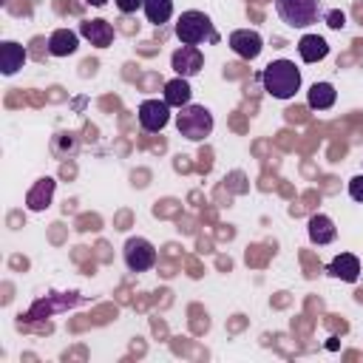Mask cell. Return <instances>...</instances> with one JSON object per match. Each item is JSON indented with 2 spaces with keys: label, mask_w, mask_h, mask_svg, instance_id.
Listing matches in <instances>:
<instances>
[{
  "label": "cell",
  "mask_w": 363,
  "mask_h": 363,
  "mask_svg": "<svg viewBox=\"0 0 363 363\" xmlns=\"http://www.w3.org/2000/svg\"><path fill=\"white\" fill-rule=\"evenodd\" d=\"M113 3H116V9L122 14H133V11H139L145 6V0H113Z\"/></svg>",
  "instance_id": "cell-21"
},
{
  "label": "cell",
  "mask_w": 363,
  "mask_h": 363,
  "mask_svg": "<svg viewBox=\"0 0 363 363\" xmlns=\"http://www.w3.org/2000/svg\"><path fill=\"white\" fill-rule=\"evenodd\" d=\"M306 233H309V241L318 244V247L332 244V241L337 238V227H335V221H332L329 216H323V213H315V216L309 218Z\"/></svg>",
  "instance_id": "cell-12"
},
{
  "label": "cell",
  "mask_w": 363,
  "mask_h": 363,
  "mask_svg": "<svg viewBox=\"0 0 363 363\" xmlns=\"http://www.w3.org/2000/svg\"><path fill=\"white\" fill-rule=\"evenodd\" d=\"M51 196H54V179H48V176L45 179H37V184L26 196V207L34 210V213H40V210H45L51 204Z\"/></svg>",
  "instance_id": "cell-15"
},
{
  "label": "cell",
  "mask_w": 363,
  "mask_h": 363,
  "mask_svg": "<svg viewBox=\"0 0 363 363\" xmlns=\"http://www.w3.org/2000/svg\"><path fill=\"white\" fill-rule=\"evenodd\" d=\"M190 96H193V88H190V82L184 79V77H176V79H167L164 82V102L170 105V108H182V105H187L190 102Z\"/></svg>",
  "instance_id": "cell-16"
},
{
  "label": "cell",
  "mask_w": 363,
  "mask_h": 363,
  "mask_svg": "<svg viewBox=\"0 0 363 363\" xmlns=\"http://www.w3.org/2000/svg\"><path fill=\"white\" fill-rule=\"evenodd\" d=\"M142 9H145L147 23H153V26H162L173 17V0H145Z\"/></svg>",
  "instance_id": "cell-18"
},
{
  "label": "cell",
  "mask_w": 363,
  "mask_h": 363,
  "mask_svg": "<svg viewBox=\"0 0 363 363\" xmlns=\"http://www.w3.org/2000/svg\"><path fill=\"white\" fill-rule=\"evenodd\" d=\"M136 116H139L142 130H147V133H159V130L170 122V105H167L164 99H145V102L139 105Z\"/></svg>",
  "instance_id": "cell-6"
},
{
  "label": "cell",
  "mask_w": 363,
  "mask_h": 363,
  "mask_svg": "<svg viewBox=\"0 0 363 363\" xmlns=\"http://www.w3.org/2000/svg\"><path fill=\"white\" fill-rule=\"evenodd\" d=\"M170 68H173L179 77H184V79L196 77V74L204 68V54H201V48H199V45H182V48H176L173 57H170Z\"/></svg>",
  "instance_id": "cell-8"
},
{
  "label": "cell",
  "mask_w": 363,
  "mask_h": 363,
  "mask_svg": "<svg viewBox=\"0 0 363 363\" xmlns=\"http://www.w3.org/2000/svg\"><path fill=\"white\" fill-rule=\"evenodd\" d=\"M79 34L91 43V45H96V48H108L111 43H113V26L108 23V20H85V23H79Z\"/></svg>",
  "instance_id": "cell-10"
},
{
  "label": "cell",
  "mask_w": 363,
  "mask_h": 363,
  "mask_svg": "<svg viewBox=\"0 0 363 363\" xmlns=\"http://www.w3.org/2000/svg\"><path fill=\"white\" fill-rule=\"evenodd\" d=\"M326 272H329L332 278H340V281H346V284H354V281L360 278V258L352 255V252H340V255H335V258L329 261Z\"/></svg>",
  "instance_id": "cell-9"
},
{
  "label": "cell",
  "mask_w": 363,
  "mask_h": 363,
  "mask_svg": "<svg viewBox=\"0 0 363 363\" xmlns=\"http://www.w3.org/2000/svg\"><path fill=\"white\" fill-rule=\"evenodd\" d=\"M77 45H79V34L71 28H57L48 37V54H54V57H68L77 51Z\"/></svg>",
  "instance_id": "cell-13"
},
{
  "label": "cell",
  "mask_w": 363,
  "mask_h": 363,
  "mask_svg": "<svg viewBox=\"0 0 363 363\" xmlns=\"http://www.w3.org/2000/svg\"><path fill=\"white\" fill-rule=\"evenodd\" d=\"M122 258H125V267H128L130 272H147V269L156 267V247H153L147 238L133 235V238L125 241Z\"/></svg>",
  "instance_id": "cell-5"
},
{
  "label": "cell",
  "mask_w": 363,
  "mask_h": 363,
  "mask_svg": "<svg viewBox=\"0 0 363 363\" xmlns=\"http://www.w3.org/2000/svg\"><path fill=\"white\" fill-rule=\"evenodd\" d=\"M227 45L241 57V60H255L264 51V40L255 28H235L227 37Z\"/></svg>",
  "instance_id": "cell-7"
},
{
  "label": "cell",
  "mask_w": 363,
  "mask_h": 363,
  "mask_svg": "<svg viewBox=\"0 0 363 363\" xmlns=\"http://www.w3.org/2000/svg\"><path fill=\"white\" fill-rule=\"evenodd\" d=\"M176 130L190 142H204L213 133V113L204 105H182L176 113Z\"/></svg>",
  "instance_id": "cell-2"
},
{
  "label": "cell",
  "mask_w": 363,
  "mask_h": 363,
  "mask_svg": "<svg viewBox=\"0 0 363 363\" xmlns=\"http://www.w3.org/2000/svg\"><path fill=\"white\" fill-rule=\"evenodd\" d=\"M278 17L292 28H306L320 17V0H275Z\"/></svg>",
  "instance_id": "cell-4"
},
{
  "label": "cell",
  "mask_w": 363,
  "mask_h": 363,
  "mask_svg": "<svg viewBox=\"0 0 363 363\" xmlns=\"http://www.w3.org/2000/svg\"><path fill=\"white\" fill-rule=\"evenodd\" d=\"M335 99H337V91L332 82H315L306 94V102L312 111H329L335 105Z\"/></svg>",
  "instance_id": "cell-17"
},
{
  "label": "cell",
  "mask_w": 363,
  "mask_h": 363,
  "mask_svg": "<svg viewBox=\"0 0 363 363\" xmlns=\"http://www.w3.org/2000/svg\"><path fill=\"white\" fill-rule=\"evenodd\" d=\"M326 26H329V28H343V26H346V14H343L340 9L326 11Z\"/></svg>",
  "instance_id": "cell-19"
},
{
  "label": "cell",
  "mask_w": 363,
  "mask_h": 363,
  "mask_svg": "<svg viewBox=\"0 0 363 363\" xmlns=\"http://www.w3.org/2000/svg\"><path fill=\"white\" fill-rule=\"evenodd\" d=\"M261 85L272 99H292L301 88V71L292 60H272L261 71Z\"/></svg>",
  "instance_id": "cell-1"
},
{
  "label": "cell",
  "mask_w": 363,
  "mask_h": 363,
  "mask_svg": "<svg viewBox=\"0 0 363 363\" xmlns=\"http://www.w3.org/2000/svg\"><path fill=\"white\" fill-rule=\"evenodd\" d=\"M349 196L363 204V173H357V176L349 182Z\"/></svg>",
  "instance_id": "cell-20"
},
{
  "label": "cell",
  "mask_w": 363,
  "mask_h": 363,
  "mask_svg": "<svg viewBox=\"0 0 363 363\" xmlns=\"http://www.w3.org/2000/svg\"><path fill=\"white\" fill-rule=\"evenodd\" d=\"M85 3H88V6H96V9H99V6H105L108 0H85Z\"/></svg>",
  "instance_id": "cell-22"
},
{
  "label": "cell",
  "mask_w": 363,
  "mask_h": 363,
  "mask_svg": "<svg viewBox=\"0 0 363 363\" xmlns=\"http://www.w3.org/2000/svg\"><path fill=\"white\" fill-rule=\"evenodd\" d=\"M26 48L20 45V43H14V40H3L0 43V71L6 74V77H14L23 65H26Z\"/></svg>",
  "instance_id": "cell-11"
},
{
  "label": "cell",
  "mask_w": 363,
  "mask_h": 363,
  "mask_svg": "<svg viewBox=\"0 0 363 363\" xmlns=\"http://www.w3.org/2000/svg\"><path fill=\"white\" fill-rule=\"evenodd\" d=\"M298 54H301L303 62H320L329 54V43L318 34H303L298 40Z\"/></svg>",
  "instance_id": "cell-14"
},
{
  "label": "cell",
  "mask_w": 363,
  "mask_h": 363,
  "mask_svg": "<svg viewBox=\"0 0 363 363\" xmlns=\"http://www.w3.org/2000/svg\"><path fill=\"white\" fill-rule=\"evenodd\" d=\"M176 37H179L182 45H199L204 40L218 43V34H216L210 17L204 11H193V9L179 14V20H176Z\"/></svg>",
  "instance_id": "cell-3"
}]
</instances>
